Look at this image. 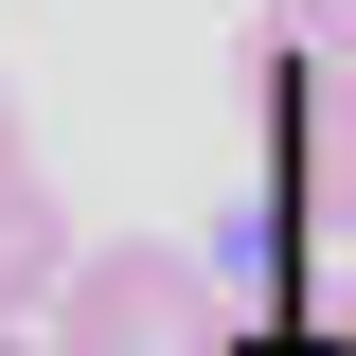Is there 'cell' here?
Segmentation results:
<instances>
[{
    "label": "cell",
    "instance_id": "cell-4",
    "mask_svg": "<svg viewBox=\"0 0 356 356\" xmlns=\"http://www.w3.org/2000/svg\"><path fill=\"white\" fill-rule=\"evenodd\" d=\"M214 356H356V321H321V303H267V285H250V303L214 321Z\"/></svg>",
    "mask_w": 356,
    "mask_h": 356
},
{
    "label": "cell",
    "instance_id": "cell-6",
    "mask_svg": "<svg viewBox=\"0 0 356 356\" xmlns=\"http://www.w3.org/2000/svg\"><path fill=\"white\" fill-rule=\"evenodd\" d=\"M0 356H54V339H36V321H0Z\"/></svg>",
    "mask_w": 356,
    "mask_h": 356
},
{
    "label": "cell",
    "instance_id": "cell-1",
    "mask_svg": "<svg viewBox=\"0 0 356 356\" xmlns=\"http://www.w3.org/2000/svg\"><path fill=\"white\" fill-rule=\"evenodd\" d=\"M250 178H267V303H321V250L356 232V36H250Z\"/></svg>",
    "mask_w": 356,
    "mask_h": 356
},
{
    "label": "cell",
    "instance_id": "cell-5",
    "mask_svg": "<svg viewBox=\"0 0 356 356\" xmlns=\"http://www.w3.org/2000/svg\"><path fill=\"white\" fill-rule=\"evenodd\" d=\"M18 161H36V143H18V89H0V178H18Z\"/></svg>",
    "mask_w": 356,
    "mask_h": 356
},
{
    "label": "cell",
    "instance_id": "cell-3",
    "mask_svg": "<svg viewBox=\"0 0 356 356\" xmlns=\"http://www.w3.org/2000/svg\"><path fill=\"white\" fill-rule=\"evenodd\" d=\"M54 285H72V214H54V178L18 161V178H0V321H36Z\"/></svg>",
    "mask_w": 356,
    "mask_h": 356
},
{
    "label": "cell",
    "instance_id": "cell-2",
    "mask_svg": "<svg viewBox=\"0 0 356 356\" xmlns=\"http://www.w3.org/2000/svg\"><path fill=\"white\" fill-rule=\"evenodd\" d=\"M214 267L178 250V232H125V250H72V285L36 303L54 356H214Z\"/></svg>",
    "mask_w": 356,
    "mask_h": 356
}]
</instances>
